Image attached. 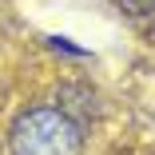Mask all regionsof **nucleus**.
<instances>
[{
  "label": "nucleus",
  "mask_w": 155,
  "mask_h": 155,
  "mask_svg": "<svg viewBox=\"0 0 155 155\" xmlns=\"http://www.w3.org/2000/svg\"><path fill=\"white\" fill-rule=\"evenodd\" d=\"M84 131L68 107L40 104L12 127V155H80Z\"/></svg>",
  "instance_id": "1"
}]
</instances>
